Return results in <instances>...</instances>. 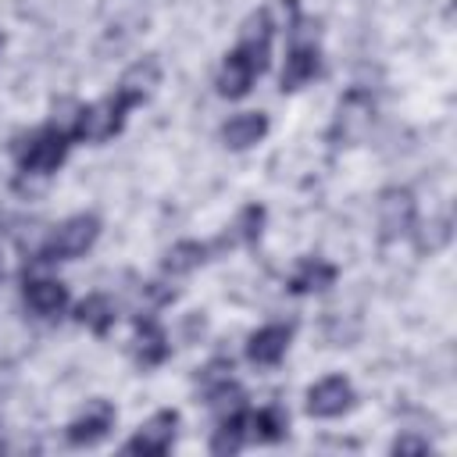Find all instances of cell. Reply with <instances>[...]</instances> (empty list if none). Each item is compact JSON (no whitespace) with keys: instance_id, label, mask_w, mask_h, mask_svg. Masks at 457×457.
I'll return each mask as SVG.
<instances>
[{"instance_id":"e0dca14e","label":"cell","mask_w":457,"mask_h":457,"mask_svg":"<svg viewBox=\"0 0 457 457\" xmlns=\"http://www.w3.org/2000/svg\"><path fill=\"white\" fill-rule=\"evenodd\" d=\"M75 318H79L86 328H93L96 336H104V332L114 325V307H111V300H107V296L93 293V296H86V300L79 303Z\"/></svg>"},{"instance_id":"ba28073f","label":"cell","mask_w":457,"mask_h":457,"mask_svg":"<svg viewBox=\"0 0 457 457\" xmlns=\"http://www.w3.org/2000/svg\"><path fill=\"white\" fill-rule=\"evenodd\" d=\"M111 428H114V407H111L107 400H96L82 418H75V421L68 425V443H71V446H93V443H100Z\"/></svg>"},{"instance_id":"2e32d148","label":"cell","mask_w":457,"mask_h":457,"mask_svg":"<svg viewBox=\"0 0 457 457\" xmlns=\"http://www.w3.org/2000/svg\"><path fill=\"white\" fill-rule=\"evenodd\" d=\"M261 221H264V207H257V204L243 207V211H239V218H236V225H232V232H225L214 246H218V250H225V246H236V243H250V239H257V236H261Z\"/></svg>"},{"instance_id":"9c48e42d","label":"cell","mask_w":457,"mask_h":457,"mask_svg":"<svg viewBox=\"0 0 457 457\" xmlns=\"http://www.w3.org/2000/svg\"><path fill=\"white\" fill-rule=\"evenodd\" d=\"M378 214H382V239H396L414 225V196L407 189H386Z\"/></svg>"},{"instance_id":"52a82bcc","label":"cell","mask_w":457,"mask_h":457,"mask_svg":"<svg viewBox=\"0 0 457 457\" xmlns=\"http://www.w3.org/2000/svg\"><path fill=\"white\" fill-rule=\"evenodd\" d=\"M175 425H179V414L175 411H161L125 443V450L129 453H168L171 439H175Z\"/></svg>"},{"instance_id":"9a60e30c","label":"cell","mask_w":457,"mask_h":457,"mask_svg":"<svg viewBox=\"0 0 457 457\" xmlns=\"http://www.w3.org/2000/svg\"><path fill=\"white\" fill-rule=\"evenodd\" d=\"M136 328H139V350H136V353H139V364H143V368L161 364V361L168 357V339H164L161 325H157V321H150V318H146V321L139 318V325H136Z\"/></svg>"},{"instance_id":"d6986e66","label":"cell","mask_w":457,"mask_h":457,"mask_svg":"<svg viewBox=\"0 0 457 457\" xmlns=\"http://www.w3.org/2000/svg\"><path fill=\"white\" fill-rule=\"evenodd\" d=\"M157 75H161V71H157V61H150V57H146V61L132 64V68L121 75V82H118V86H121L125 93H132V96L143 104V100L150 96V89L157 86Z\"/></svg>"},{"instance_id":"44dd1931","label":"cell","mask_w":457,"mask_h":457,"mask_svg":"<svg viewBox=\"0 0 457 457\" xmlns=\"http://www.w3.org/2000/svg\"><path fill=\"white\" fill-rule=\"evenodd\" d=\"M246 414H228L225 421H221V428L214 432V439H211V450L214 453H236L243 443H246Z\"/></svg>"},{"instance_id":"3957f363","label":"cell","mask_w":457,"mask_h":457,"mask_svg":"<svg viewBox=\"0 0 457 457\" xmlns=\"http://www.w3.org/2000/svg\"><path fill=\"white\" fill-rule=\"evenodd\" d=\"M68 139H71V132L54 129V125L43 129V132H36L32 139H25V143L18 146V164H21V171H29V175H50V171L64 161Z\"/></svg>"},{"instance_id":"6da1fadb","label":"cell","mask_w":457,"mask_h":457,"mask_svg":"<svg viewBox=\"0 0 457 457\" xmlns=\"http://www.w3.org/2000/svg\"><path fill=\"white\" fill-rule=\"evenodd\" d=\"M268 50H271V18H268V11H257L246 21V32H243L239 46L225 57V64L218 71V93L228 96V100L246 96L253 79L268 68Z\"/></svg>"},{"instance_id":"5b68a950","label":"cell","mask_w":457,"mask_h":457,"mask_svg":"<svg viewBox=\"0 0 457 457\" xmlns=\"http://www.w3.org/2000/svg\"><path fill=\"white\" fill-rule=\"evenodd\" d=\"M350 407H353V389L343 375H328L318 386H311V393H307V414H314V418H336Z\"/></svg>"},{"instance_id":"ffe728a7","label":"cell","mask_w":457,"mask_h":457,"mask_svg":"<svg viewBox=\"0 0 457 457\" xmlns=\"http://www.w3.org/2000/svg\"><path fill=\"white\" fill-rule=\"evenodd\" d=\"M204 261H207V246L196 243V239H182V243H175V246L168 250V257H164V271L182 275V271H193V268L204 264Z\"/></svg>"},{"instance_id":"ac0fdd59","label":"cell","mask_w":457,"mask_h":457,"mask_svg":"<svg viewBox=\"0 0 457 457\" xmlns=\"http://www.w3.org/2000/svg\"><path fill=\"white\" fill-rule=\"evenodd\" d=\"M286 425H289V418H286L282 407H261L257 414L246 418V428H250L257 439H264V443L282 439V436H286Z\"/></svg>"},{"instance_id":"7402d4cb","label":"cell","mask_w":457,"mask_h":457,"mask_svg":"<svg viewBox=\"0 0 457 457\" xmlns=\"http://www.w3.org/2000/svg\"><path fill=\"white\" fill-rule=\"evenodd\" d=\"M393 453H425V443L414 439V436H400V439L393 443Z\"/></svg>"},{"instance_id":"277c9868","label":"cell","mask_w":457,"mask_h":457,"mask_svg":"<svg viewBox=\"0 0 457 457\" xmlns=\"http://www.w3.org/2000/svg\"><path fill=\"white\" fill-rule=\"evenodd\" d=\"M96 232H100V221L93 214H75L46 239V246L39 250V261H71L93 246Z\"/></svg>"},{"instance_id":"8992f818","label":"cell","mask_w":457,"mask_h":457,"mask_svg":"<svg viewBox=\"0 0 457 457\" xmlns=\"http://www.w3.org/2000/svg\"><path fill=\"white\" fill-rule=\"evenodd\" d=\"M371 111H375V104H371V96L368 93H361V89H353V93H346L343 100H339V111H336V125H332V139H361L364 132H368V125H371Z\"/></svg>"},{"instance_id":"8fae6325","label":"cell","mask_w":457,"mask_h":457,"mask_svg":"<svg viewBox=\"0 0 457 457\" xmlns=\"http://www.w3.org/2000/svg\"><path fill=\"white\" fill-rule=\"evenodd\" d=\"M264 132H268V118H264L261 111H246V114H236V118L225 121L221 139H225V146H232V150H246V146H253Z\"/></svg>"},{"instance_id":"7c38bea8","label":"cell","mask_w":457,"mask_h":457,"mask_svg":"<svg viewBox=\"0 0 457 457\" xmlns=\"http://www.w3.org/2000/svg\"><path fill=\"white\" fill-rule=\"evenodd\" d=\"M25 300L29 307L39 314V318H54L68 307V289L61 282H50V278H36L25 286Z\"/></svg>"},{"instance_id":"30bf717a","label":"cell","mask_w":457,"mask_h":457,"mask_svg":"<svg viewBox=\"0 0 457 457\" xmlns=\"http://www.w3.org/2000/svg\"><path fill=\"white\" fill-rule=\"evenodd\" d=\"M286 346H289V328L286 325H264V328H257L253 336H250V343H246V357L253 361V364H278L282 361V353H286Z\"/></svg>"},{"instance_id":"7a4b0ae2","label":"cell","mask_w":457,"mask_h":457,"mask_svg":"<svg viewBox=\"0 0 457 457\" xmlns=\"http://www.w3.org/2000/svg\"><path fill=\"white\" fill-rule=\"evenodd\" d=\"M136 104H139V100L118 86V89H114L111 96H104L100 104L79 111V118H75V125H71V136H75V139H89V143H104V139H111V136L121 129L129 107H136Z\"/></svg>"},{"instance_id":"5bb4252c","label":"cell","mask_w":457,"mask_h":457,"mask_svg":"<svg viewBox=\"0 0 457 457\" xmlns=\"http://www.w3.org/2000/svg\"><path fill=\"white\" fill-rule=\"evenodd\" d=\"M336 282V268L328 261H303L300 271L289 278L293 293H314V289H328Z\"/></svg>"},{"instance_id":"4fadbf2b","label":"cell","mask_w":457,"mask_h":457,"mask_svg":"<svg viewBox=\"0 0 457 457\" xmlns=\"http://www.w3.org/2000/svg\"><path fill=\"white\" fill-rule=\"evenodd\" d=\"M318 75V50L314 46H293L282 68V89H300L303 82H311Z\"/></svg>"}]
</instances>
